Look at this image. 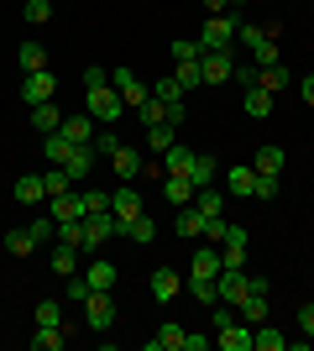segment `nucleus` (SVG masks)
I'll return each instance as SVG.
<instances>
[{"mask_svg": "<svg viewBox=\"0 0 314 351\" xmlns=\"http://www.w3.org/2000/svg\"><path fill=\"white\" fill-rule=\"evenodd\" d=\"M84 100H90V116L100 121V126H120V116H126V100H120V89L94 84V89H84Z\"/></svg>", "mask_w": 314, "mask_h": 351, "instance_id": "obj_1", "label": "nucleus"}, {"mask_svg": "<svg viewBox=\"0 0 314 351\" xmlns=\"http://www.w3.org/2000/svg\"><path fill=\"white\" fill-rule=\"evenodd\" d=\"M236 16L231 11H220V16H209L205 21V32H199V53H231V43H236Z\"/></svg>", "mask_w": 314, "mask_h": 351, "instance_id": "obj_2", "label": "nucleus"}, {"mask_svg": "<svg viewBox=\"0 0 314 351\" xmlns=\"http://www.w3.org/2000/svg\"><path fill=\"white\" fill-rule=\"evenodd\" d=\"M116 236H120V220L110 215V210H90V215H84V252L110 247Z\"/></svg>", "mask_w": 314, "mask_h": 351, "instance_id": "obj_3", "label": "nucleus"}, {"mask_svg": "<svg viewBox=\"0 0 314 351\" xmlns=\"http://www.w3.org/2000/svg\"><path fill=\"white\" fill-rule=\"evenodd\" d=\"M84 325H90V330H110V325H116V293L110 289H94L90 299H84Z\"/></svg>", "mask_w": 314, "mask_h": 351, "instance_id": "obj_4", "label": "nucleus"}, {"mask_svg": "<svg viewBox=\"0 0 314 351\" xmlns=\"http://www.w3.org/2000/svg\"><path fill=\"white\" fill-rule=\"evenodd\" d=\"M110 215L120 220V231H126V226H131V220L142 215V194H136L131 184H126V178H120L116 189H110Z\"/></svg>", "mask_w": 314, "mask_h": 351, "instance_id": "obj_5", "label": "nucleus"}, {"mask_svg": "<svg viewBox=\"0 0 314 351\" xmlns=\"http://www.w3.org/2000/svg\"><path fill=\"white\" fill-rule=\"evenodd\" d=\"M94 162H100V152H94V142H74V152L63 158V173L74 178V184H84V178L94 173Z\"/></svg>", "mask_w": 314, "mask_h": 351, "instance_id": "obj_6", "label": "nucleus"}, {"mask_svg": "<svg viewBox=\"0 0 314 351\" xmlns=\"http://www.w3.org/2000/svg\"><path fill=\"white\" fill-rule=\"evenodd\" d=\"M246 247H252V236H246V226H225V241H220V263H225V267H241V263H246Z\"/></svg>", "mask_w": 314, "mask_h": 351, "instance_id": "obj_7", "label": "nucleus"}, {"mask_svg": "<svg viewBox=\"0 0 314 351\" xmlns=\"http://www.w3.org/2000/svg\"><path fill=\"white\" fill-rule=\"evenodd\" d=\"M53 95H58V79H53V69L27 73V84H21V100H27V105H42V100H53Z\"/></svg>", "mask_w": 314, "mask_h": 351, "instance_id": "obj_8", "label": "nucleus"}, {"mask_svg": "<svg viewBox=\"0 0 314 351\" xmlns=\"http://www.w3.org/2000/svg\"><path fill=\"white\" fill-rule=\"evenodd\" d=\"M116 89H120V100H126V110H142V105L152 100V89L142 84L131 69H116Z\"/></svg>", "mask_w": 314, "mask_h": 351, "instance_id": "obj_9", "label": "nucleus"}, {"mask_svg": "<svg viewBox=\"0 0 314 351\" xmlns=\"http://www.w3.org/2000/svg\"><path fill=\"white\" fill-rule=\"evenodd\" d=\"M215 289H220V299H225V304H241V299L252 293V278H246L241 267H225L220 278H215Z\"/></svg>", "mask_w": 314, "mask_h": 351, "instance_id": "obj_10", "label": "nucleus"}, {"mask_svg": "<svg viewBox=\"0 0 314 351\" xmlns=\"http://www.w3.org/2000/svg\"><path fill=\"white\" fill-rule=\"evenodd\" d=\"M199 73H205V84H225L236 73V58L231 53H199Z\"/></svg>", "mask_w": 314, "mask_h": 351, "instance_id": "obj_11", "label": "nucleus"}, {"mask_svg": "<svg viewBox=\"0 0 314 351\" xmlns=\"http://www.w3.org/2000/svg\"><path fill=\"white\" fill-rule=\"evenodd\" d=\"M215 346H220V351H252V325H246V320L220 325V330H215Z\"/></svg>", "mask_w": 314, "mask_h": 351, "instance_id": "obj_12", "label": "nucleus"}, {"mask_svg": "<svg viewBox=\"0 0 314 351\" xmlns=\"http://www.w3.org/2000/svg\"><path fill=\"white\" fill-rule=\"evenodd\" d=\"M47 215L53 220H84V194L68 189V194H58V199H47Z\"/></svg>", "mask_w": 314, "mask_h": 351, "instance_id": "obj_13", "label": "nucleus"}, {"mask_svg": "<svg viewBox=\"0 0 314 351\" xmlns=\"http://www.w3.org/2000/svg\"><path fill=\"white\" fill-rule=\"evenodd\" d=\"M252 168L262 178H278V173H283V147H278V142H262V147H257V158H252Z\"/></svg>", "mask_w": 314, "mask_h": 351, "instance_id": "obj_14", "label": "nucleus"}, {"mask_svg": "<svg viewBox=\"0 0 314 351\" xmlns=\"http://www.w3.org/2000/svg\"><path fill=\"white\" fill-rule=\"evenodd\" d=\"M241 110H246V116L252 121H267L272 116V95L262 84H252V89H241Z\"/></svg>", "mask_w": 314, "mask_h": 351, "instance_id": "obj_15", "label": "nucleus"}, {"mask_svg": "<svg viewBox=\"0 0 314 351\" xmlns=\"http://www.w3.org/2000/svg\"><path fill=\"white\" fill-rule=\"evenodd\" d=\"M94 126H100V121H94L90 110H79V116H63L58 132L68 136V142H94Z\"/></svg>", "mask_w": 314, "mask_h": 351, "instance_id": "obj_16", "label": "nucleus"}, {"mask_svg": "<svg viewBox=\"0 0 314 351\" xmlns=\"http://www.w3.org/2000/svg\"><path fill=\"white\" fill-rule=\"evenodd\" d=\"M16 205H47V189H42V173H27V178H16Z\"/></svg>", "mask_w": 314, "mask_h": 351, "instance_id": "obj_17", "label": "nucleus"}, {"mask_svg": "<svg viewBox=\"0 0 314 351\" xmlns=\"http://www.w3.org/2000/svg\"><path fill=\"white\" fill-rule=\"evenodd\" d=\"M110 162H116V178H126V184H131V178L142 173V168H147V162H142V152H131L126 142H120L116 152H110Z\"/></svg>", "mask_w": 314, "mask_h": 351, "instance_id": "obj_18", "label": "nucleus"}, {"mask_svg": "<svg viewBox=\"0 0 314 351\" xmlns=\"http://www.w3.org/2000/svg\"><path fill=\"white\" fill-rule=\"evenodd\" d=\"M37 247H42V241H37V231H31V226H16V231H5V252H11V257H31Z\"/></svg>", "mask_w": 314, "mask_h": 351, "instance_id": "obj_19", "label": "nucleus"}, {"mask_svg": "<svg viewBox=\"0 0 314 351\" xmlns=\"http://www.w3.org/2000/svg\"><path fill=\"white\" fill-rule=\"evenodd\" d=\"M183 336H189V330H183V325H157V336L147 341V351H183Z\"/></svg>", "mask_w": 314, "mask_h": 351, "instance_id": "obj_20", "label": "nucleus"}, {"mask_svg": "<svg viewBox=\"0 0 314 351\" xmlns=\"http://www.w3.org/2000/svg\"><path fill=\"white\" fill-rule=\"evenodd\" d=\"M163 199L168 205H189V199H194V184L183 173H163Z\"/></svg>", "mask_w": 314, "mask_h": 351, "instance_id": "obj_21", "label": "nucleus"}, {"mask_svg": "<svg viewBox=\"0 0 314 351\" xmlns=\"http://www.w3.org/2000/svg\"><path fill=\"white\" fill-rule=\"evenodd\" d=\"M74 336L68 325H37V336H31V346L37 351H63V341Z\"/></svg>", "mask_w": 314, "mask_h": 351, "instance_id": "obj_22", "label": "nucleus"}, {"mask_svg": "<svg viewBox=\"0 0 314 351\" xmlns=\"http://www.w3.org/2000/svg\"><path fill=\"white\" fill-rule=\"evenodd\" d=\"M288 341H283V330H278V325H252V351H283Z\"/></svg>", "mask_w": 314, "mask_h": 351, "instance_id": "obj_23", "label": "nucleus"}, {"mask_svg": "<svg viewBox=\"0 0 314 351\" xmlns=\"http://www.w3.org/2000/svg\"><path fill=\"white\" fill-rule=\"evenodd\" d=\"M173 231H179V236H205V215H199L194 199H189V205H179V220H173Z\"/></svg>", "mask_w": 314, "mask_h": 351, "instance_id": "obj_24", "label": "nucleus"}, {"mask_svg": "<svg viewBox=\"0 0 314 351\" xmlns=\"http://www.w3.org/2000/svg\"><path fill=\"white\" fill-rule=\"evenodd\" d=\"M194 205H199V215H205V220H220L225 215V194L205 184V189H194Z\"/></svg>", "mask_w": 314, "mask_h": 351, "instance_id": "obj_25", "label": "nucleus"}, {"mask_svg": "<svg viewBox=\"0 0 314 351\" xmlns=\"http://www.w3.org/2000/svg\"><path fill=\"white\" fill-rule=\"evenodd\" d=\"M31 126H37V132H58V126H63V110H58V105H53V100H42V105H31Z\"/></svg>", "mask_w": 314, "mask_h": 351, "instance_id": "obj_26", "label": "nucleus"}, {"mask_svg": "<svg viewBox=\"0 0 314 351\" xmlns=\"http://www.w3.org/2000/svg\"><path fill=\"white\" fill-rule=\"evenodd\" d=\"M120 236H131L136 247H152V241H157V220H152L147 210H142V215H136V220H131V226H126Z\"/></svg>", "mask_w": 314, "mask_h": 351, "instance_id": "obj_27", "label": "nucleus"}, {"mask_svg": "<svg viewBox=\"0 0 314 351\" xmlns=\"http://www.w3.org/2000/svg\"><path fill=\"white\" fill-rule=\"evenodd\" d=\"M215 173H220V162L209 158V152H194V168H189V184H194V189H205V184H215Z\"/></svg>", "mask_w": 314, "mask_h": 351, "instance_id": "obj_28", "label": "nucleus"}, {"mask_svg": "<svg viewBox=\"0 0 314 351\" xmlns=\"http://www.w3.org/2000/svg\"><path fill=\"white\" fill-rule=\"evenodd\" d=\"M189 168H194V152L173 142V147L163 152V173H183V178H189Z\"/></svg>", "mask_w": 314, "mask_h": 351, "instance_id": "obj_29", "label": "nucleus"}, {"mask_svg": "<svg viewBox=\"0 0 314 351\" xmlns=\"http://www.w3.org/2000/svg\"><path fill=\"white\" fill-rule=\"evenodd\" d=\"M152 293H157V304L179 299V273H173V267H157V273H152Z\"/></svg>", "mask_w": 314, "mask_h": 351, "instance_id": "obj_30", "label": "nucleus"}, {"mask_svg": "<svg viewBox=\"0 0 314 351\" xmlns=\"http://www.w3.org/2000/svg\"><path fill=\"white\" fill-rule=\"evenodd\" d=\"M225 189L231 194H257V168H225Z\"/></svg>", "mask_w": 314, "mask_h": 351, "instance_id": "obj_31", "label": "nucleus"}, {"mask_svg": "<svg viewBox=\"0 0 314 351\" xmlns=\"http://www.w3.org/2000/svg\"><path fill=\"white\" fill-rule=\"evenodd\" d=\"M84 278H90V289H116V263H105V257H94V263L84 267Z\"/></svg>", "mask_w": 314, "mask_h": 351, "instance_id": "obj_32", "label": "nucleus"}, {"mask_svg": "<svg viewBox=\"0 0 314 351\" xmlns=\"http://www.w3.org/2000/svg\"><path fill=\"white\" fill-rule=\"evenodd\" d=\"M173 79L183 84V95H189V89H199V84H205V73H199V58H179V63H173Z\"/></svg>", "mask_w": 314, "mask_h": 351, "instance_id": "obj_33", "label": "nucleus"}, {"mask_svg": "<svg viewBox=\"0 0 314 351\" xmlns=\"http://www.w3.org/2000/svg\"><path fill=\"white\" fill-rule=\"evenodd\" d=\"M68 152H74V142H68L63 132H47V136H42V158H47V162H58V168H63V158H68Z\"/></svg>", "mask_w": 314, "mask_h": 351, "instance_id": "obj_34", "label": "nucleus"}, {"mask_svg": "<svg viewBox=\"0 0 314 351\" xmlns=\"http://www.w3.org/2000/svg\"><path fill=\"white\" fill-rule=\"evenodd\" d=\"M236 309H241V320H246V325H262V320H267V293H246Z\"/></svg>", "mask_w": 314, "mask_h": 351, "instance_id": "obj_35", "label": "nucleus"}, {"mask_svg": "<svg viewBox=\"0 0 314 351\" xmlns=\"http://www.w3.org/2000/svg\"><path fill=\"white\" fill-rule=\"evenodd\" d=\"M42 189H47V199H58V194H68V189H74V178L63 173L58 162H53V168H47V173H42Z\"/></svg>", "mask_w": 314, "mask_h": 351, "instance_id": "obj_36", "label": "nucleus"}, {"mask_svg": "<svg viewBox=\"0 0 314 351\" xmlns=\"http://www.w3.org/2000/svg\"><path fill=\"white\" fill-rule=\"evenodd\" d=\"M225 263H220V252H194V278H220Z\"/></svg>", "mask_w": 314, "mask_h": 351, "instance_id": "obj_37", "label": "nucleus"}, {"mask_svg": "<svg viewBox=\"0 0 314 351\" xmlns=\"http://www.w3.org/2000/svg\"><path fill=\"white\" fill-rule=\"evenodd\" d=\"M147 147L163 158L168 147H173V121H157V126H147Z\"/></svg>", "mask_w": 314, "mask_h": 351, "instance_id": "obj_38", "label": "nucleus"}, {"mask_svg": "<svg viewBox=\"0 0 314 351\" xmlns=\"http://www.w3.org/2000/svg\"><path fill=\"white\" fill-rule=\"evenodd\" d=\"M16 58H21V69H27V73H37V69H47V47L42 43H21Z\"/></svg>", "mask_w": 314, "mask_h": 351, "instance_id": "obj_39", "label": "nucleus"}, {"mask_svg": "<svg viewBox=\"0 0 314 351\" xmlns=\"http://www.w3.org/2000/svg\"><path fill=\"white\" fill-rule=\"evenodd\" d=\"M257 84L267 89V95H278L283 84H293V79H288V63H278V69H262V73H257Z\"/></svg>", "mask_w": 314, "mask_h": 351, "instance_id": "obj_40", "label": "nucleus"}, {"mask_svg": "<svg viewBox=\"0 0 314 351\" xmlns=\"http://www.w3.org/2000/svg\"><path fill=\"white\" fill-rule=\"evenodd\" d=\"M74 267H79V247H63V241H58V252H53V273H58V278H68Z\"/></svg>", "mask_w": 314, "mask_h": 351, "instance_id": "obj_41", "label": "nucleus"}, {"mask_svg": "<svg viewBox=\"0 0 314 351\" xmlns=\"http://www.w3.org/2000/svg\"><path fill=\"white\" fill-rule=\"evenodd\" d=\"M58 241L84 252V220H58Z\"/></svg>", "mask_w": 314, "mask_h": 351, "instance_id": "obj_42", "label": "nucleus"}, {"mask_svg": "<svg viewBox=\"0 0 314 351\" xmlns=\"http://www.w3.org/2000/svg\"><path fill=\"white\" fill-rule=\"evenodd\" d=\"M152 95H157L163 105H183V84L173 79V73H168V79H157V89H152Z\"/></svg>", "mask_w": 314, "mask_h": 351, "instance_id": "obj_43", "label": "nucleus"}, {"mask_svg": "<svg viewBox=\"0 0 314 351\" xmlns=\"http://www.w3.org/2000/svg\"><path fill=\"white\" fill-rule=\"evenodd\" d=\"M136 116H142V126H157V121H168V105L157 100V95H152V100L142 105V110H136Z\"/></svg>", "mask_w": 314, "mask_h": 351, "instance_id": "obj_44", "label": "nucleus"}, {"mask_svg": "<svg viewBox=\"0 0 314 351\" xmlns=\"http://www.w3.org/2000/svg\"><path fill=\"white\" fill-rule=\"evenodd\" d=\"M90 278H74V273H68V289H63V299H68V304H84V299H90Z\"/></svg>", "mask_w": 314, "mask_h": 351, "instance_id": "obj_45", "label": "nucleus"}, {"mask_svg": "<svg viewBox=\"0 0 314 351\" xmlns=\"http://www.w3.org/2000/svg\"><path fill=\"white\" fill-rule=\"evenodd\" d=\"M37 325H63V304L58 299H42V304H37Z\"/></svg>", "mask_w": 314, "mask_h": 351, "instance_id": "obj_46", "label": "nucleus"}, {"mask_svg": "<svg viewBox=\"0 0 314 351\" xmlns=\"http://www.w3.org/2000/svg\"><path fill=\"white\" fill-rule=\"evenodd\" d=\"M27 21H31V27L53 21V0H27Z\"/></svg>", "mask_w": 314, "mask_h": 351, "instance_id": "obj_47", "label": "nucleus"}, {"mask_svg": "<svg viewBox=\"0 0 314 351\" xmlns=\"http://www.w3.org/2000/svg\"><path fill=\"white\" fill-rule=\"evenodd\" d=\"M79 194H84V215H90V210H110V194L105 189H90V184H84Z\"/></svg>", "mask_w": 314, "mask_h": 351, "instance_id": "obj_48", "label": "nucleus"}, {"mask_svg": "<svg viewBox=\"0 0 314 351\" xmlns=\"http://www.w3.org/2000/svg\"><path fill=\"white\" fill-rule=\"evenodd\" d=\"M257 73H262L257 63H236V73H231V79H236L241 89H252V84H257Z\"/></svg>", "mask_w": 314, "mask_h": 351, "instance_id": "obj_49", "label": "nucleus"}, {"mask_svg": "<svg viewBox=\"0 0 314 351\" xmlns=\"http://www.w3.org/2000/svg\"><path fill=\"white\" fill-rule=\"evenodd\" d=\"M116 147H120V136H116V132H94V152H100V158H110Z\"/></svg>", "mask_w": 314, "mask_h": 351, "instance_id": "obj_50", "label": "nucleus"}, {"mask_svg": "<svg viewBox=\"0 0 314 351\" xmlns=\"http://www.w3.org/2000/svg\"><path fill=\"white\" fill-rule=\"evenodd\" d=\"M257 199H278V178H262V173H257Z\"/></svg>", "mask_w": 314, "mask_h": 351, "instance_id": "obj_51", "label": "nucleus"}, {"mask_svg": "<svg viewBox=\"0 0 314 351\" xmlns=\"http://www.w3.org/2000/svg\"><path fill=\"white\" fill-rule=\"evenodd\" d=\"M168 47H173V63L179 58H199V43H168Z\"/></svg>", "mask_w": 314, "mask_h": 351, "instance_id": "obj_52", "label": "nucleus"}, {"mask_svg": "<svg viewBox=\"0 0 314 351\" xmlns=\"http://www.w3.org/2000/svg\"><path fill=\"white\" fill-rule=\"evenodd\" d=\"M299 330H304V336H314V304H299Z\"/></svg>", "mask_w": 314, "mask_h": 351, "instance_id": "obj_53", "label": "nucleus"}, {"mask_svg": "<svg viewBox=\"0 0 314 351\" xmlns=\"http://www.w3.org/2000/svg\"><path fill=\"white\" fill-rule=\"evenodd\" d=\"M94 84H110V73L105 69H84V89H94Z\"/></svg>", "mask_w": 314, "mask_h": 351, "instance_id": "obj_54", "label": "nucleus"}, {"mask_svg": "<svg viewBox=\"0 0 314 351\" xmlns=\"http://www.w3.org/2000/svg\"><path fill=\"white\" fill-rule=\"evenodd\" d=\"M209 5V16H220V11H231V5H246V0H205Z\"/></svg>", "mask_w": 314, "mask_h": 351, "instance_id": "obj_55", "label": "nucleus"}, {"mask_svg": "<svg viewBox=\"0 0 314 351\" xmlns=\"http://www.w3.org/2000/svg\"><path fill=\"white\" fill-rule=\"evenodd\" d=\"M299 95H304V100L314 105V73H309V79H304V84H299Z\"/></svg>", "mask_w": 314, "mask_h": 351, "instance_id": "obj_56", "label": "nucleus"}, {"mask_svg": "<svg viewBox=\"0 0 314 351\" xmlns=\"http://www.w3.org/2000/svg\"><path fill=\"white\" fill-rule=\"evenodd\" d=\"M309 16H314V5H309Z\"/></svg>", "mask_w": 314, "mask_h": 351, "instance_id": "obj_57", "label": "nucleus"}]
</instances>
